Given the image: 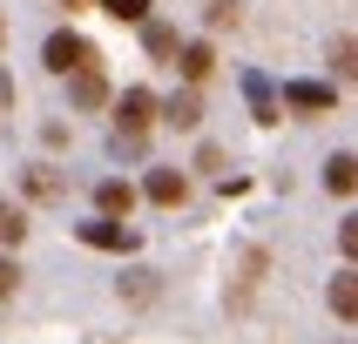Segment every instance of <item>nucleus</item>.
I'll use <instances>...</instances> for the list:
<instances>
[{
    "mask_svg": "<svg viewBox=\"0 0 358 344\" xmlns=\"http://www.w3.org/2000/svg\"><path fill=\"white\" fill-rule=\"evenodd\" d=\"M27 237V223H20V209H7V202H0V243H20Z\"/></svg>",
    "mask_w": 358,
    "mask_h": 344,
    "instance_id": "f8f14e48",
    "label": "nucleus"
},
{
    "mask_svg": "<svg viewBox=\"0 0 358 344\" xmlns=\"http://www.w3.org/2000/svg\"><path fill=\"white\" fill-rule=\"evenodd\" d=\"M149 54H176V34L169 27H149Z\"/></svg>",
    "mask_w": 358,
    "mask_h": 344,
    "instance_id": "4468645a",
    "label": "nucleus"
},
{
    "mask_svg": "<svg viewBox=\"0 0 358 344\" xmlns=\"http://www.w3.org/2000/svg\"><path fill=\"white\" fill-rule=\"evenodd\" d=\"M284 101H291V108H331V88H318V81H291V88H284Z\"/></svg>",
    "mask_w": 358,
    "mask_h": 344,
    "instance_id": "423d86ee",
    "label": "nucleus"
},
{
    "mask_svg": "<svg viewBox=\"0 0 358 344\" xmlns=\"http://www.w3.org/2000/svg\"><path fill=\"white\" fill-rule=\"evenodd\" d=\"M95 209H101V216H129V209H136V189H129V182H101Z\"/></svg>",
    "mask_w": 358,
    "mask_h": 344,
    "instance_id": "39448f33",
    "label": "nucleus"
},
{
    "mask_svg": "<svg viewBox=\"0 0 358 344\" xmlns=\"http://www.w3.org/2000/svg\"><path fill=\"white\" fill-rule=\"evenodd\" d=\"M115 121H122V135L136 142L142 128H149V121H156V95H149V88H129V95L115 101Z\"/></svg>",
    "mask_w": 358,
    "mask_h": 344,
    "instance_id": "f03ea898",
    "label": "nucleus"
},
{
    "mask_svg": "<svg viewBox=\"0 0 358 344\" xmlns=\"http://www.w3.org/2000/svg\"><path fill=\"white\" fill-rule=\"evenodd\" d=\"M75 101L81 108H101V101H108V81H101L95 68H75Z\"/></svg>",
    "mask_w": 358,
    "mask_h": 344,
    "instance_id": "0eeeda50",
    "label": "nucleus"
},
{
    "mask_svg": "<svg viewBox=\"0 0 358 344\" xmlns=\"http://www.w3.org/2000/svg\"><path fill=\"white\" fill-rule=\"evenodd\" d=\"M352 169H358L352 156H331V162H324V189H331V196H352V182H358Z\"/></svg>",
    "mask_w": 358,
    "mask_h": 344,
    "instance_id": "6e6552de",
    "label": "nucleus"
},
{
    "mask_svg": "<svg viewBox=\"0 0 358 344\" xmlns=\"http://www.w3.org/2000/svg\"><path fill=\"white\" fill-rule=\"evenodd\" d=\"M14 283H20V270H14V257H0V297H14Z\"/></svg>",
    "mask_w": 358,
    "mask_h": 344,
    "instance_id": "2eb2a0df",
    "label": "nucleus"
},
{
    "mask_svg": "<svg viewBox=\"0 0 358 344\" xmlns=\"http://www.w3.org/2000/svg\"><path fill=\"white\" fill-rule=\"evenodd\" d=\"M331 311H338V317H358V283H352V277L331 283Z\"/></svg>",
    "mask_w": 358,
    "mask_h": 344,
    "instance_id": "9d476101",
    "label": "nucleus"
},
{
    "mask_svg": "<svg viewBox=\"0 0 358 344\" xmlns=\"http://www.w3.org/2000/svg\"><path fill=\"white\" fill-rule=\"evenodd\" d=\"M48 68L55 75H75V68H95V47L81 34H48Z\"/></svg>",
    "mask_w": 358,
    "mask_h": 344,
    "instance_id": "f257e3e1",
    "label": "nucleus"
},
{
    "mask_svg": "<svg viewBox=\"0 0 358 344\" xmlns=\"http://www.w3.org/2000/svg\"><path fill=\"white\" fill-rule=\"evenodd\" d=\"M196 115H203L196 95H176V101H169V121H176V128H196Z\"/></svg>",
    "mask_w": 358,
    "mask_h": 344,
    "instance_id": "9b49d317",
    "label": "nucleus"
},
{
    "mask_svg": "<svg viewBox=\"0 0 358 344\" xmlns=\"http://www.w3.org/2000/svg\"><path fill=\"white\" fill-rule=\"evenodd\" d=\"M81 243H95V250H136V230L129 223H81Z\"/></svg>",
    "mask_w": 358,
    "mask_h": 344,
    "instance_id": "7ed1b4c3",
    "label": "nucleus"
},
{
    "mask_svg": "<svg viewBox=\"0 0 358 344\" xmlns=\"http://www.w3.org/2000/svg\"><path fill=\"white\" fill-rule=\"evenodd\" d=\"M101 7H108L115 20H142V14H149V0H101Z\"/></svg>",
    "mask_w": 358,
    "mask_h": 344,
    "instance_id": "ddd939ff",
    "label": "nucleus"
},
{
    "mask_svg": "<svg viewBox=\"0 0 358 344\" xmlns=\"http://www.w3.org/2000/svg\"><path fill=\"white\" fill-rule=\"evenodd\" d=\"M182 196H189V182H182L176 169H156V176H149V202H162V209H176Z\"/></svg>",
    "mask_w": 358,
    "mask_h": 344,
    "instance_id": "20e7f679",
    "label": "nucleus"
},
{
    "mask_svg": "<svg viewBox=\"0 0 358 344\" xmlns=\"http://www.w3.org/2000/svg\"><path fill=\"white\" fill-rule=\"evenodd\" d=\"M68 7H75V0H68Z\"/></svg>",
    "mask_w": 358,
    "mask_h": 344,
    "instance_id": "dca6fc26",
    "label": "nucleus"
},
{
    "mask_svg": "<svg viewBox=\"0 0 358 344\" xmlns=\"http://www.w3.org/2000/svg\"><path fill=\"white\" fill-rule=\"evenodd\" d=\"M210 68H217V54H210V40H189V47H182V75H189V81H203Z\"/></svg>",
    "mask_w": 358,
    "mask_h": 344,
    "instance_id": "1a4fd4ad",
    "label": "nucleus"
}]
</instances>
